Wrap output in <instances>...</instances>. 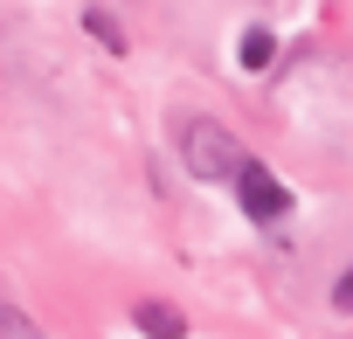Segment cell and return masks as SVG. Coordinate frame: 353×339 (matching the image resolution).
<instances>
[{"label":"cell","instance_id":"6da1fadb","mask_svg":"<svg viewBox=\"0 0 353 339\" xmlns=\"http://www.w3.org/2000/svg\"><path fill=\"white\" fill-rule=\"evenodd\" d=\"M243 145L229 138V125H215V118H188L181 125V166L194 181H229L236 187V174H243Z\"/></svg>","mask_w":353,"mask_h":339},{"label":"cell","instance_id":"7a4b0ae2","mask_svg":"<svg viewBox=\"0 0 353 339\" xmlns=\"http://www.w3.org/2000/svg\"><path fill=\"white\" fill-rule=\"evenodd\" d=\"M236 201H243V215H256V222H277V215L291 208V187L270 174L263 159H243V174H236Z\"/></svg>","mask_w":353,"mask_h":339},{"label":"cell","instance_id":"3957f363","mask_svg":"<svg viewBox=\"0 0 353 339\" xmlns=\"http://www.w3.org/2000/svg\"><path fill=\"white\" fill-rule=\"evenodd\" d=\"M132 325H139L145 339H188V318L173 311V305H159V298H145V305H132Z\"/></svg>","mask_w":353,"mask_h":339},{"label":"cell","instance_id":"277c9868","mask_svg":"<svg viewBox=\"0 0 353 339\" xmlns=\"http://www.w3.org/2000/svg\"><path fill=\"white\" fill-rule=\"evenodd\" d=\"M0 339H42V325L28 311H14V305H0Z\"/></svg>","mask_w":353,"mask_h":339},{"label":"cell","instance_id":"5b68a950","mask_svg":"<svg viewBox=\"0 0 353 339\" xmlns=\"http://www.w3.org/2000/svg\"><path fill=\"white\" fill-rule=\"evenodd\" d=\"M270 56H277V42H270L263 28H250V35H243V70H263Z\"/></svg>","mask_w":353,"mask_h":339},{"label":"cell","instance_id":"8992f818","mask_svg":"<svg viewBox=\"0 0 353 339\" xmlns=\"http://www.w3.org/2000/svg\"><path fill=\"white\" fill-rule=\"evenodd\" d=\"M83 28H90V35H97L104 49H125V35H118V21H111L104 8H90V14H83Z\"/></svg>","mask_w":353,"mask_h":339},{"label":"cell","instance_id":"52a82bcc","mask_svg":"<svg viewBox=\"0 0 353 339\" xmlns=\"http://www.w3.org/2000/svg\"><path fill=\"white\" fill-rule=\"evenodd\" d=\"M332 305H339V311H353V270H339V284H332Z\"/></svg>","mask_w":353,"mask_h":339}]
</instances>
